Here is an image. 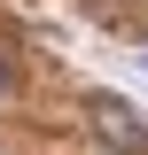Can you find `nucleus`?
<instances>
[{
	"instance_id": "f257e3e1",
	"label": "nucleus",
	"mask_w": 148,
	"mask_h": 155,
	"mask_svg": "<svg viewBox=\"0 0 148 155\" xmlns=\"http://www.w3.org/2000/svg\"><path fill=\"white\" fill-rule=\"evenodd\" d=\"M86 124H93V140H101L109 155H148V124H140V109H132V101L93 93V101H86Z\"/></svg>"
},
{
	"instance_id": "7ed1b4c3",
	"label": "nucleus",
	"mask_w": 148,
	"mask_h": 155,
	"mask_svg": "<svg viewBox=\"0 0 148 155\" xmlns=\"http://www.w3.org/2000/svg\"><path fill=\"white\" fill-rule=\"evenodd\" d=\"M140 70H148V54H140Z\"/></svg>"
},
{
	"instance_id": "f03ea898",
	"label": "nucleus",
	"mask_w": 148,
	"mask_h": 155,
	"mask_svg": "<svg viewBox=\"0 0 148 155\" xmlns=\"http://www.w3.org/2000/svg\"><path fill=\"white\" fill-rule=\"evenodd\" d=\"M8 93H16V85H8V54H0V109H8Z\"/></svg>"
}]
</instances>
